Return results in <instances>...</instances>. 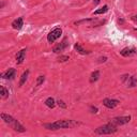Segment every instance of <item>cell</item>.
I'll use <instances>...</instances> for the list:
<instances>
[{"label":"cell","mask_w":137,"mask_h":137,"mask_svg":"<svg viewBox=\"0 0 137 137\" xmlns=\"http://www.w3.org/2000/svg\"><path fill=\"white\" fill-rule=\"evenodd\" d=\"M77 122L73 121V120H59L53 123H45L44 127L46 130H50V131H56V130H60V128H68L72 126L77 125Z\"/></svg>","instance_id":"1"},{"label":"cell","mask_w":137,"mask_h":137,"mask_svg":"<svg viewBox=\"0 0 137 137\" xmlns=\"http://www.w3.org/2000/svg\"><path fill=\"white\" fill-rule=\"evenodd\" d=\"M0 117H1V119L3 120L4 122H6L8 125H10L13 130L14 131H16V132H19V133H24V132H26V128H25V126L24 125H21V124L17 121L16 119H14L12 117V116H10V115H7V114H1L0 115Z\"/></svg>","instance_id":"2"},{"label":"cell","mask_w":137,"mask_h":137,"mask_svg":"<svg viewBox=\"0 0 137 137\" xmlns=\"http://www.w3.org/2000/svg\"><path fill=\"white\" fill-rule=\"evenodd\" d=\"M117 131H118L117 125L110 121L109 123L104 124V125L98 126L97 128H95L94 133L98 134V135H107V134H114V133H116Z\"/></svg>","instance_id":"3"},{"label":"cell","mask_w":137,"mask_h":137,"mask_svg":"<svg viewBox=\"0 0 137 137\" xmlns=\"http://www.w3.org/2000/svg\"><path fill=\"white\" fill-rule=\"evenodd\" d=\"M61 33H62L61 28L57 27V28L53 29L48 34H47V41H48L49 43H54L57 39H59L60 37H61Z\"/></svg>","instance_id":"4"},{"label":"cell","mask_w":137,"mask_h":137,"mask_svg":"<svg viewBox=\"0 0 137 137\" xmlns=\"http://www.w3.org/2000/svg\"><path fill=\"white\" fill-rule=\"evenodd\" d=\"M131 121V116H122V117H116L111 120V122L114 124H116L117 126L119 125H123V124H126Z\"/></svg>","instance_id":"5"},{"label":"cell","mask_w":137,"mask_h":137,"mask_svg":"<svg viewBox=\"0 0 137 137\" xmlns=\"http://www.w3.org/2000/svg\"><path fill=\"white\" fill-rule=\"evenodd\" d=\"M119 103L120 102L118 100H115V98H104V100H103V105H104L105 107H107V108H109V109L115 108Z\"/></svg>","instance_id":"6"},{"label":"cell","mask_w":137,"mask_h":137,"mask_svg":"<svg viewBox=\"0 0 137 137\" xmlns=\"http://www.w3.org/2000/svg\"><path fill=\"white\" fill-rule=\"evenodd\" d=\"M137 54V49L134 48V47H125L123 48L121 51H120V55L123 56V57H132Z\"/></svg>","instance_id":"7"},{"label":"cell","mask_w":137,"mask_h":137,"mask_svg":"<svg viewBox=\"0 0 137 137\" xmlns=\"http://www.w3.org/2000/svg\"><path fill=\"white\" fill-rule=\"evenodd\" d=\"M67 45H68V43H67V39L66 38H64L63 39V41L60 43V44H58V45H56L54 48H53V51L54 53H56V54H58V53H60V51H63L64 49L67 47Z\"/></svg>","instance_id":"8"},{"label":"cell","mask_w":137,"mask_h":137,"mask_svg":"<svg viewBox=\"0 0 137 137\" xmlns=\"http://www.w3.org/2000/svg\"><path fill=\"white\" fill-rule=\"evenodd\" d=\"M122 80L125 83L127 87H135L136 86V79L134 76H128V75L122 76Z\"/></svg>","instance_id":"9"},{"label":"cell","mask_w":137,"mask_h":137,"mask_svg":"<svg viewBox=\"0 0 137 137\" xmlns=\"http://www.w3.org/2000/svg\"><path fill=\"white\" fill-rule=\"evenodd\" d=\"M15 74H16V72H15L14 68H9L8 71L2 73L1 77L3 79H13L15 77Z\"/></svg>","instance_id":"10"},{"label":"cell","mask_w":137,"mask_h":137,"mask_svg":"<svg viewBox=\"0 0 137 137\" xmlns=\"http://www.w3.org/2000/svg\"><path fill=\"white\" fill-rule=\"evenodd\" d=\"M26 51H27V48H23L20 51H18L16 55V63L20 64L24 62V60L26 58Z\"/></svg>","instance_id":"11"},{"label":"cell","mask_w":137,"mask_h":137,"mask_svg":"<svg viewBox=\"0 0 137 137\" xmlns=\"http://www.w3.org/2000/svg\"><path fill=\"white\" fill-rule=\"evenodd\" d=\"M24 26V19H23V17H18L17 19L15 20H13L12 21V27L16 29V30H19L21 29V27Z\"/></svg>","instance_id":"12"},{"label":"cell","mask_w":137,"mask_h":137,"mask_svg":"<svg viewBox=\"0 0 137 137\" xmlns=\"http://www.w3.org/2000/svg\"><path fill=\"white\" fill-rule=\"evenodd\" d=\"M74 48L76 49L77 53H79L80 55H88V54L91 53V51H89V50H86V49H84L83 47L80 46L79 43H76V44L74 45Z\"/></svg>","instance_id":"13"},{"label":"cell","mask_w":137,"mask_h":137,"mask_svg":"<svg viewBox=\"0 0 137 137\" xmlns=\"http://www.w3.org/2000/svg\"><path fill=\"white\" fill-rule=\"evenodd\" d=\"M56 102L53 97H48V98H46L45 100V105L47 106V107H49V108H54V107L56 106Z\"/></svg>","instance_id":"14"},{"label":"cell","mask_w":137,"mask_h":137,"mask_svg":"<svg viewBox=\"0 0 137 137\" xmlns=\"http://www.w3.org/2000/svg\"><path fill=\"white\" fill-rule=\"evenodd\" d=\"M107 11H108V6H103L101 9H97V10L94 11L93 14L94 15H100V14H104V13H106Z\"/></svg>","instance_id":"15"},{"label":"cell","mask_w":137,"mask_h":137,"mask_svg":"<svg viewBox=\"0 0 137 137\" xmlns=\"http://www.w3.org/2000/svg\"><path fill=\"white\" fill-rule=\"evenodd\" d=\"M28 75H29V70H26V71L23 73V75H21V77H20L19 86H23V85L26 83V80H27V78H28Z\"/></svg>","instance_id":"16"},{"label":"cell","mask_w":137,"mask_h":137,"mask_svg":"<svg viewBox=\"0 0 137 137\" xmlns=\"http://www.w3.org/2000/svg\"><path fill=\"white\" fill-rule=\"evenodd\" d=\"M98 78H100V72L94 71L91 74V76H90V83H95Z\"/></svg>","instance_id":"17"},{"label":"cell","mask_w":137,"mask_h":137,"mask_svg":"<svg viewBox=\"0 0 137 137\" xmlns=\"http://www.w3.org/2000/svg\"><path fill=\"white\" fill-rule=\"evenodd\" d=\"M0 95H1L2 98H7L9 96V90H7L6 87H3V86L0 87Z\"/></svg>","instance_id":"18"},{"label":"cell","mask_w":137,"mask_h":137,"mask_svg":"<svg viewBox=\"0 0 137 137\" xmlns=\"http://www.w3.org/2000/svg\"><path fill=\"white\" fill-rule=\"evenodd\" d=\"M44 80H45V76L44 75L39 76L38 79H37V86H41L43 83H44Z\"/></svg>","instance_id":"19"},{"label":"cell","mask_w":137,"mask_h":137,"mask_svg":"<svg viewBox=\"0 0 137 137\" xmlns=\"http://www.w3.org/2000/svg\"><path fill=\"white\" fill-rule=\"evenodd\" d=\"M68 59H70L68 56H60V57L58 58V61L59 62H65V61H67Z\"/></svg>","instance_id":"20"},{"label":"cell","mask_w":137,"mask_h":137,"mask_svg":"<svg viewBox=\"0 0 137 137\" xmlns=\"http://www.w3.org/2000/svg\"><path fill=\"white\" fill-rule=\"evenodd\" d=\"M57 104L61 107V108H66V105L64 104V102L63 101H61V100H59V101H57Z\"/></svg>","instance_id":"21"},{"label":"cell","mask_w":137,"mask_h":137,"mask_svg":"<svg viewBox=\"0 0 137 137\" xmlns=\"http://www.w3.org/2000/svg\"><path fill=\"white\" fill-rule=\"evenodd\" d=\"M90 109L92 110L91 113H93V114H96L97 113V108H96V107H94V106H91V107H90Z\"/></svg>","instance_id":"22"},{"label":"cell","mask_w":137,"mask_h":137,"mask_svg":"<svg viewBox=\"0 0 137 137\" xmlns=\"http://www.w3.org/2000/svg\"><path fill=\"white\" fill-rule=\"evenodd\" d=\"M106 60H107V58H106V57H101V58H98V62L102 63V62H105Z\"/></svg>","instance_id":"23"},{"label":"cell","mask_w":137,"mask_h":137,"mask_svg":"<svg viewBox=\"0 0 137 137\" xmlns=\"http://www.w3.org/2000/svg\"><path fill=\"white\" fill-rule=\"evenodd\" d=\"M132 19L133 20H137V15H133L132 16Z\"/></svg>","instance_id":"24"}]
</instances>
